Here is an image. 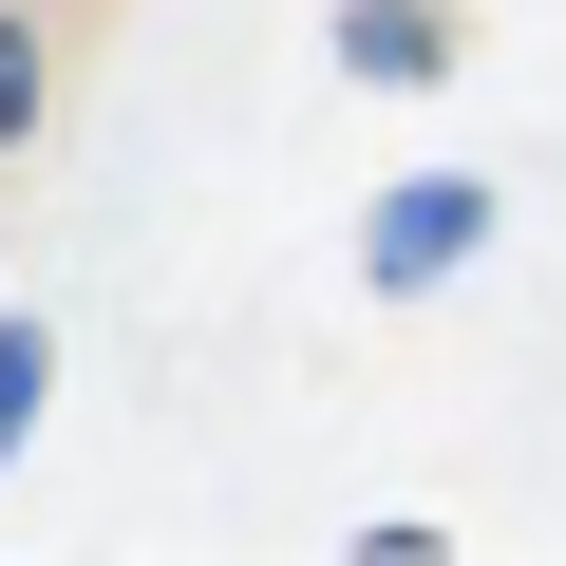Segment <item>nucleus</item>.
<instances>
[{
  "mask_svg": "<svg viewBox=\"0 0 566 566\" xmlns=\"http://www.w3.org/2000/svg\"><path fill=\"white\" fill-rule=\"evenodd\" d=\"M39 397H57V340H39V322H0V453L39 434Z\"/></svg>",
  "mask_w": 566,
  "mask_h": 566,
  "instance_id": "nucleus-3",
  "label": "nucleus"
},
{
  "mask_svg": "<svg viewBox=\"0 0 566 566\" xmlns=\"http://www.w3.org/2000/svg\"><path fill=\"white\" fill-rule=\"evenodd\" d=\"M472 245H491V189H472V170H397V208L359 227V283H397V303H416V283H453Z\"/></svg>",
  "mask_w": 566,
  "mask_h": 566,
  "instance_id": "nucleus-1",
  "label": "nucleus"
},
{
  "mask_svg": "<svg viewBox=\"0 0 566 566\" xmlns=\"http://www.w3.org/2000/svg\"><path fill=\"white\" fill-rule=\"evenodd\" d=\"M20 133H39V39L0 20V151H20Z\"/></svg>",
  "mask_w": 566,
  "mask_h": 566,
  "instance_id": "nucleus-4",
  "label": "nucleus"
},
{
  "mask_svg": "<svg viewBox=\"0 0 566 566\" xmlns=\"http://www.w3.org/2000/svg\"><path fill=\"white\" fill-rule=\"evenodd\" d=\"M340 57H359L378 95H416V76H453V20H434V0H359V20H340Z\"/></svg>",
  "mask_w": 566,
  "mask_h": 566,
  "instance_id": "nucleus-2",
  "label": "nucleus"
}]
</instances>
